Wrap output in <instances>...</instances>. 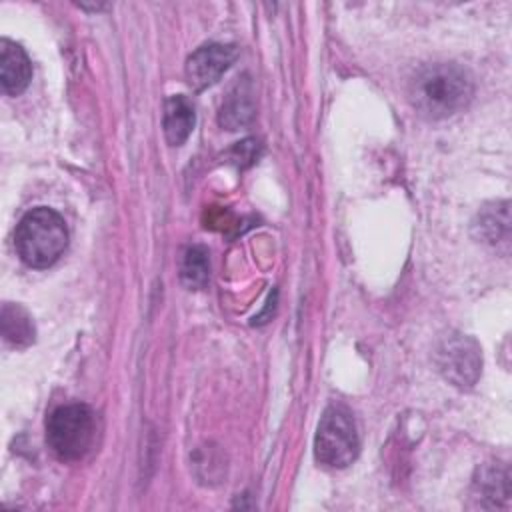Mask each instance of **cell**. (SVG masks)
<instances>
[{"label": "cell", "instance_id": "obj_1", "mask_svg": "<svg viewBox=\"0 0 512 512\" xmlns=\"http://www.w3.org/2000/svg\"><path fill=\"white\" fill-rule=\"evenodd\" d=\"M474 96L470 74L452 62L422 66L410 80L408 98L418 114L430 120L450 118L462 112Z\"/></svg>", "mask_w": 512, "mask_h": 512}, {"label": "cell", "instance_id": "obj_2", "mask_svg": "<svg viewBox=\"0 0 512 512\" xmlns=\"http://www.w3.org/2000/svg\"><path fill=\"white\" fill-rule=\"evenodd\" d=\"M66 246L68 228L56 210L40 206L20 218L14 232V248L26 266H52L64 254Z\"/></svg>", "mask_w": 512, "mask_h": 512}, {"label": "cell", "instance_id": "obj_3", "mask_svg": "<svg viewBox=\"0 0 512 512\" xmlns=\"http://www.w3.org/2000/svg\"><path fill=\"white\" fill-rule=\"evenodd\" d=\"M96 438V420L86 404L58 406L46 422V442L56 458L74 462L88 454Z\"/></svg>", "mask_w": 512, "mask_h": 512}, {"label": "cell", "instance_id": "obj_4", "mask_svg": "<svg viewBox=\"0 0 512 512\" xmlns=\"http://www.w3.org/2000/svg\"><path fill=\"white\" fill-rule=\"evenodd\" d=\"M360 450V436L352 414L342 406H328L314 436L316 460L328 468L350 466Z\"/></svg>", "mask_w": 512, "mask_h": 512}, {"label": "cell", "instance_id": "obj_5", "mask_svg": "<svg viewBox=\"0 0 512 512\" xmlns=\"http://www.w3.org/2000/svg\"><path fill=\"white\" fill-rule=\"evenodd\" d=\"M436 366L440 374L454 386L470 388L476 384L482 370L480 348L468 336H446L436 350Z\"/></svg>", "mask_w": 512, "mask_h": 512}, {"label": "cell", "instance_id": "obj_6", "mask_svg": "<svg viewBox=\"0 0 512 512\" xmlns=\"http://www.w3.org/2000/svg\"><path fill=\"white\" fill-rule=\"evenodd\" d=\"M236 56H238V48L234 44L210 42L196 48L188 56L186 68H184L188 86L196 92L212 86L232 66Z\"/></svg>", "mask_w": 512, "mask_h": 512}, {"label": "cell", "instance_id": "obj_7", "mask_svg": "<svg viewBox=\"0 0 512 512\" xmlns=\"http://www.w3.org/2000/svg\"><path fill=\"white\" fill-rule=\"evenodd\" d=\"M32 78V64L24 48L8 38L0 40V84L8 96L26 90Z\"/></svg>", "mask_w": 512, "mask_h": 512}, {"label": "cell", "instance_id": "obj_8", "mask_svg": "<svg viewBox=\"0 0 512 512\" xmlns=\"http://www.w3.org/2000/svg\"><path fill=\"white\" fill-rule=\"evenodd\" d=\"M194 122H196L194 106L186 96L174 94L166 100L162 126H164V136L172 146H180L188 140V136L194 130Z\"/></svg>", "mask_w": 512, "mask_h": 512}, {"label": "cell", "instance_id": "obj_9", "mask_svg": "<svg viewBox=\"0 0 512 512\" xmlns=\"http://www.w3.org/2000/svg\"><path fill=\"white\" fill-rule=\"evenodd\" d=\"M252 114H254V106H252L250 84L238 82L230 90L228 98L224 100L218 114V122L228 130H238L240 126H246L252 120Z\"/></svg>", "mask_w": 512, "mask_h": 512}, {"label": "cell", "instance_id": "obj_10", "mask_svg": "<svg viewBox=\"0 0 512 512\" xmlns=\"http://www.w3.org/2000/svg\"><path fill=\"white\" fill-rule=\"evenodd\" d=\"M0 328H2L4 340L10 342L12 346H18V348L30 346L34 342V336H36L34 322H32L30 314L22 306L10 304V302H6L2 306Z\"/></svg>", "mask_w": 512, "mask_h": 512}, {"label": "cell", "instance_id": "obj_11", "mask_svg": "<svg viewBox=\"0 0 512 512\" xmlns=\"http://www.w3.org/2000/svg\"><path fill=\"white\" fill-rule=\"evenodd\" d=\"M478 228V238H482L488 244L506 242L510 236V218H508V202L492 204L478 212V222L474 224Z\"/></svg>", "mask_w": 512, "mask_h": 512}, {"label": "cell", "instance_id": "obj_12", "mask_svg": "<svg viewBox=\"0 0 512 512\" xmlns=\"http://www.w3.org/2000/svg\"><path fill=\"white\" fill-rule=\"evenodd\" d=\"M210 260L204 246H190L180 260V282L190 290H200L208 284Z\"/></svg>", "mask_w": 512, "mask_h": 512}, {"label": "cell", "instance_id": "obj_13", "mask_svg": "<svg viewBox=\"0 0 512 512\" xmlns=\"http://www.w3.org/2000/svg\"><path fill=\"white\" fill-rule=\"evenodd\" d=\"M258 152H260V146L254 138H246L242 142H238L232 150H230V160L240 166V168H246L250 164L256 162L258 158Z\"/></svg>", "mask_w": 512, "mask_h": 512}]
</instances>
